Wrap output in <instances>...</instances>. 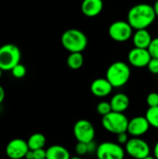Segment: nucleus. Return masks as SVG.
<instances>
[{
	"mask_svg": "<svg viewBox=\"0 0 158 159\" xmlns=\"http://www.w3.org/2000/svg\"><path fill=\"white\" fill-rule=\"evenodd\" d=\"M28 146L30 150H37V149H42L45 147L47 143V139L44 134L36 132L32 134L27 141Z\"/></svg>",
	"mask_w": 158,
	"mask_h": 159,
	"instance_id": "nucleus-18",
	"label": "nucleus"
},
{
	"mask_svg": "<svg viewBox=\"0 0 158 159\" xmlns=\"http://www.w3.org/2000/svg\"><path fill=\"white\" fill-rule=\"evenodd\" d=\"M156 18L154 6L141 3L133 6L128 12L127 20L134 30L147 29Z\"/></svg>",
	"mask_w": 158,
	"mask_h": 159,
	"instance_id": "nucleus-1",
	"label": "nucleus"
},
{
	"mask_svg": "<svg viewBox=\"0 0 158 159\" xmlns=\"http://www.w3.org/2000/svg\"><path fill=\"white\" fill-rule=\"evenodd\" d=\"M61 42L62 47L70 53L82 52L88 46V37L81 30L73 28L63 32Z\"/></svg>",
	"mask_w": 158,
	"mask_h": 159,
	"instance_id": "nucleus-2",
	"label": "nucleus"
},
{
	"mask_svg": "<svg viewBox=\"0 0 158 159\" xmlns=\"http://www.w3.org/2000/svg\"><path fill=\"white\" fill-rule=\"evenodd\" d=\"M103 8L102 0H83L81 3L82 13L88 17L94 18L101 14Z\"/></svg>",
	"mask_w": 158,
	"mask_h": 159,
	"instance_id": "nucleus-14",
	"label": "nucleus"
},
{
	"mask_svg": "<svg viewBox=\"0 0 158 159\" xmlns=\"http://www.w3.org/2000/svg\"><path fill=\"white\" fill-rule=\"evenodd\" d=\"M2 72H3V70L0 68V77H1V75H2Z\"/></svg>",
	"mask_w": 158,
	"mask_h": 159,
	"instance_id": "nucleus-34",
	"label": "nucleus"
},
{
	"mask_svg": "<svg viewBox=\"0 0 158 159\" xmlns=\"http://www.w3.org/2000/svg\"><path fill=\"white\" fill-rule=\"evenodd\" d=\"M152 40H153L152 35L147 29L136 30L132 35V42H133L134 47L136 48L148 49Z\"/></svg>",
	"mask_w": 158,
	"mask_h": 159,
	"instance_id": "nucleus-15",
	"label": "nucleus"
},
{
	"mask_svg": "<svg viewBox=\"0 0 158 159\" xmlns=\"http://www.w3.org/2000/svg\"><path fill=\"white\" fill-rule=\"evenodd\" d=\"M21 52L14 44H5L0 47V68L3 71H11L20 62Z\"/></svg>",
	"mask_w": 158,
	"mask_h": 159,
	"instance_id": "nucleus-5",
	"label": "nucleus"
},
{
	"mask_svg": "<svg viewBox=\"0 0 158 159\" xmlns=\"http://www.w3.org/2000/svg\"><path fill=\"white\" fill-rule=\"evenodd\" d=\"M146 103L149 107L158 106V93L156 92L149 93L146 98Z\"/></svg>",
	"mask_w": 158,
	"mask_h": 159,
	"instance_id": "nucleus-25",
	"label": "nucleus"
},
{
	"mask_svg": "<svg viewBox=\"0 0 158 159\" xmlns=\"http://www.w3.org/2000/svg\"><path fill=\"white\" fill-rule=\"evenodd\" d=\"M148 70L154 74V75H158V59L156 58H152L151 61H149L147 65Z\"/></svg>",
	"mask_w": 158,
	"mask_h": 159,
	"instance_id": "nucleus-26",
	"label": "nucleus"
},
{
	"mask_svg": "<svg viewBox=\"0 0 158 159\" xmlns=\"http://www.w3.org/2000/svg\"><path fill=\"white\" fill-rule=\"evenodd\" d=\"M154 157L158 159V141L156 143V144L154 146Z\"/></svg>",
	"mask_w": 158,
	"mask_h": 159,
	"instance_id": "nucleus-30",
	"label": "nucleus"
},
{
	"mask_svg": "<svg viewBox=\"0 0 158 159\" xmlns=\"http://www.w3.org/2000/svg\"><path fill=\"white\" fill-rule=\"evenodd\" d=\"M10 72H11L12 75H13L15 78L20 79V78H22V77L25 76V75H26V73H27V70H26V67H25L22 63L20 62V63H18L16 66H14Z\"/></svg>",
	"mask_w": 158,
	"mask_h": 159,
	"instance_id": "nucleus-21",
	"label": "nucleus"
},
{
	"mask_svg": "<svg viewBox=\"0 0 158 159\" xmlns=\"http://www.w3.org/2000/svg\"><path fill=\"white\" fill-rule=\"evenodd\" d=\"M5 96H6L5 89H4V88L0 85V104L4 102V100H5Z\"/></svg>",
	"mask_w": 158,
	"mask_h": 159,
	"instance_id": "nucleus-29",
	"label": "nucleus"
},
{
	"mask_svg": "<svg viewBox=\"0 0 158 159\" xmlns=\"http://www.w3.org/2000/svg\"><path fill=\"white\" fill-rule=\"evenodd\" d=\"M74 136L77 142L88 143L94 141L95 129L92 123L87 119H80L75 122L73 129Z\"/></svg>",
	"mask_w": 158,
	"mask_h": 159,
	"instance_id": "nucleus-9",
	"label": "nucleus"
},
{
	"mask_svg": "<svg viewBox=\"0 0 158 159\" xmlns=\"http://www.w3.org/2000/svg\"><path fill=\"white\" fill-rule=\"evenodd\" d=\"M27 141L23 139L16 138L11 140L6 146V155L10 159L25 158L26 154L29 151Z\"/></svg>",
	"mask_w": 158,
	"mask_h": 159,
	"instance_id": "nucleus-10",
	"label": "nucleus"
},
{
	"mask_svg": "<svg viewBox=\"0 0 158 159\" xmlns=\"http://www.w3.org/2000/svg\"><path fill=\"white\" fill-rule=\"evenodd\" d=\"M110 103L113 111L124 113L129 107V98L125 93H116L112 97Z\"/></svg>",
	"mask_w": 158,
	"mask_h": 159,
	"instance_id": "nucleus-16",
	"label": "nucleus"
},
{
	"mask_svg": "<svg viewBox=\"0 0 158 159\" xmlns=\"http://www.w3.org/2000/svg\"><path fill=\"white\" fill-rule=\"evenodd\" d=\"M154 9H155V12H156V15L158 18V0L156 1L155 5H154Z\"/></svg>",
	"mask_w": 158,
	"mask_h": 159,
	"instance_id": "nucleus-31",
	"label": "nucleus"
},
{
	"mask_svg": "<svg viewBox=\"0 0 158 159\" xmlns=\"http://www.w3.org/2000/svg\"><path fill=\"white\" fill-rule=\"evenodd\" d=\"M133 28L128 20H116L111 23L108 29V34L111 39L115 42H126L132 38Z\"/></svg>",
	"mask_w": 158,
	"mask_h": 159,
	"instance_id": "nucleus-6",
	"label": "nucleus"
},
{
	"mask_svg": "<svg viewBox=\"0 0 158 159\" xmlns=\"http://www.w3.org/2000/svg\"><path fill=\"white\" fill-rule=\"evenodd\" d=\"M126 151L118 143L104 142L98 145L96 157L98 159H124Z\"/></svg>",
	"mask_w": 158,
	"mask_h": 159,
	"instance_id": "nucleus-7",
	"label": "nucleus"
},
{
	"mask_svg": "<svg viewBox=\"0 0 158 159\" xmlns=\"http://www.w3.org/2000/svg\"><path fill=\"white\" fill-rule=\"evenodd\" d=\"M96 110L98 112V114H100L102 116L108 115L109 113H111L112 110V106L110 102H101L97 104Z\"/></svg>",
	"mask_w": 158,
	"mask_h": 159,
	"instance_id": "nucleus-22",
	"label": "nucleus"
},
{
	"mask_svg": "<svg viewBox=\"0 0 158 159\" xmlns=\"http://www.w3.org/2000/svg\"><path fill=\"white\" fill-rule=\"evenodd\" d=\"M71 157L68 149L62 145L55 144L47 149V159H70Z\"/></svg>",
	"mask_w": 158,
	"mask_h": 159,
	"instance_id": "nucleus-17",
	"label": "nucleus"
},
{
	"mask_svg": "<svg viewBox=\"0 0 158 159\" xmlns=\"http://www.w3.org/2000/svg\"><path fill=\"white\" fill-rule=\"evenodd\" d=\"M131 71L129 65L124 61H115L106 70L105 78L114 88L125 86L130 78Z\"/></svg>",
	"mask_w": 158,
	"mask_h": 159,
	"instance_id": "nucleus-3",
	"label": "nucleus"
},
{
	"mask_svg": "<svg viewBox=\"0 0 158 159\" xmlns=\"http://www.w3.org/2000/svg\"><path fill=\"white\" fill-rule=\"evenodd\" d=\"M145 117L151 127L158 129V106L149 107L146 111Z\"/></svg>",
	"mask_w": 158,
	"mask_h": 159,
	"instance_id": "nucleus-20",
	"label": "nucleus"
},
{
	"mask_svg": "<svg viewBox=\"0 0 158 159\" xmlns=\"http://www.w3.org/2000/svg\"><path fill=\"white\" fill-rule=\"evenodd\" d=\"M33 151V157L34 159H47V150L44 148L32 150Z\"/></svg>",
	"mask_w": 158,
	"mask_h": 159,
	"instance_id": "nucleus-27",
	"label": "nucleus"
},
{
	"mask_svg": "<svg viewBox=\"0 0 158 159\" xmlns=\"http://www.w3.org/2000/svg\"><path fill=\"white\" fill-rule=\"evenodd\" d=\"M114 87L106 78H97L93 80L90 85L91 93L98 98H103L110 95Z\"/></svg>",
	"mask_w": 158,
	"mask_h": 159,
	"instance_id": "nucleus-13",
	"label": "nucleus"
},
{
	"mask_svg": "<svg viewBox=\"0 0 158 159\" xmlns=\"http://www.w3.org/2000/svg\"><path fill=\"white\" fill-rule=\"evenodd\" d=\"M75 152L77 153V155H78L79 157H83V156L88 154V143L77 142V143H76V145H75Z\"/></svg>",
	"mask_w": 158,
	"mask_h": 159,
	"instance_id": "nucleus-24",
	"label": "nucleus"
},
{
	"mask_svg": "<svg viewBox=\"0 0 158 159\" xmlns=\"http://www.w3.org/2000/svg\"><path fill=\"white\" fill-rule=\"evenodd\" d=\"M152 56L147 48H141L134 47L129 50L128 54V61L130 65L136 68L147 67L149 61H151Z\"/></svg>",
	"mask_w": 158,
	"mask_h": 159,
	"instance_id": "nucleus-11",
	"label": "nucleus"
},
{
	"mask_svg": "<svg viewBox=\"0 0 158 159\" xmlns=\"http://www.w3.org/2000/svg\"><path fill=\"white\" fill-rule=\"evenodd\" d=\"M125 151L129 156L135 159H143L150 156V146L142 139L139 137H133L128 141L125 145Z\"/></svg>",
	"mask_w": 158,
	"mask_h": 159,
	"instance_id": "nucleus-8",
	"label": "nucleus"
},
{
	"mask_svg": "<svg viewBox=\"0 0 158 159\" xmlns=\"http://www.w3.org/2000/svg\"><path fill=\"white\" fill-rule=\"evenodd\" d=\"M143 159H156L155 157H152V156H148V157H144Z\"/></svg>",
	"mask_w": 158,
	"mask_h": 159,
	"instance_id": "nucleus-32",
	"label": "nucleus"
},
{
	"mask_svg": "<svg viewBox=\"0 0 158 159\" xmlns=\"http://www.w3.org/2000/svg\"><path fill=\"white\" fill-rule=\"evenodd\" d=\"M148 50H149L152 58L158 59V37L153 38V40L148 48Z\"/></svg>",
	"mask_w": 158,
	"mask_h": 159,
	"instance_id": "nucleus-23",
	"label": "nucleus"
},
{
	"mask_svg": "<svg viewBox=\"0 0 158 159\" xmlns=\"http://www.w3.org/2000/svg\"><path fill=\"white\" fill-rule=\"evenodd\" d=\"M70 159H83L81 157H79V156H77V157H71Z\"/></svg>",
	"mask_w": 158,
	"mask_h": 159,
	"instance_id": "nucleus-33",
	"label": "nucleus"
},
{
	"mask_svg": "<svg viewBox=\"0 0 158 159\" xmlns=\"http://www.w3.org/2000/svg\"><path fill=\"white\" fill-rule=\"evenodd\" d=\"M129 120L124 115V113L112 111L102 118V125L105 130L113 134H119L122 132H128V126Z\"/></svg>",
	"mask_w": 158,
	"mask_h": 159,
	"instance_id": "nucleus-4",
	"label": "nucleus"
},
{
	"mask_svg": "<svg viewBox=\"0 0 158 159\" xmlns=\"http://www.w3.org/2000/svg\"><path fill=\"white\" fill-rule=\"evenodd\" d=\"M116 136H117V143L121 145H126V143L129 140L128 132H122V133L117 134Z\"/></svg>",
	"mask_w": 158,
	"mask_h": 159,
	"instance_id": "nucleus-28",
	"label": "nucleus"
},
{
	"mask_svg": "<svg viewBox=\"0 0 158 159\" xmlns=\"http://www.w3.org/2000/svg\"><path fill=\"white\" fill-rule=\"evenodd\" d=\"M66 62L70 69L78 70L84 64V56L82 52H72L67 57Z\"/></svg>",
	"mask_w": 158,
	"mask_h": 159,
	"instance_id": "nucleus-19",
	"label": "nucleus"
},
{
	"mask_svg": "<svg viewBox=\"0 0 158 159\" xmlns=\"http://www.w3.org/2000/svg\"><path fill=\"white\" fill-rule=\"evenodd\" d=\"M150 127L145 116H135L129 122L128 133L133 137H141L148 132Z\"/></svg>",
	"mask_w": 158,
	"mask_h": 159,
	"instance_id": "nucleus-12",
	"label": "nucleus"
}]
</instances>
